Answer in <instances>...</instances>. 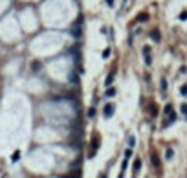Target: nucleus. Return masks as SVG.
I'll use <instances>...</instances> for the list:
<instances>
[{
	"label": "nucleus",
	"instance_id": "1a4fd4ad",
	"mask_svg": "<svg viewBox=\"0 0 187 178\" xmlns=\"http://www.w3.org/2000/svg\"><path fill=\"white\" fill-rule=\"evenodd\" d=\"M64 178H81V171H79V169H75L73 173H68V175L64 176Z\"/></svg>",
	"mask_w": 187,
	"mask_h": 178
},
{
	"label": "nucleus",
	"instance_id": "6e6552de",
	"mask_svg": "<svg viewBox=\"0 0 187 178\" xmlns=\"http://www.w3.org/2000/svg\"><path fill=\"white\" fill-rule=\"evenodd\" d=\"M150 37H152L154 42H160V41H161V35H160L158 29H152V31H150Z\"/></svg>",
	"mask_w": 187,
	"mask_h": 178
},
{
	"label": "nucleus",
	"instance_id": "f8f14e48",
	"mask_svg": "<svg viewBox=\"0 0 187 178\" xmlns=\"http://www.w3.org/2000/svg\"><path fill=\"white\" fill-rule=\"evenodd\" d=\"M112 96H116V88H110L108 86V90L105 92V97H112Z\"/></svg>",
	"mask_w": 187,
	"mask_h": 178
},
{
	"label": "nucleus",
	"instance_id": "0eeeda50",
	"mask_svg": "<svg viewBox=\"0 0 187 178\" xmlns=\"http://www.w3.org/2000/svg\"><path fill=\"white\" fill-rule=\"evenodd\" d=\"M149 114L152 116V118H156V116H158V107H156L154 103H150V105H149Z\"/></svg>",
	"mask_w": 187,
	"mask_h": 178
},
{
	"label": "nucleus",
	"instance_id": "39448f33",
	"mask_svg": "<svg viewBox=\"0 0 187 178\" xmlns=\"http://www.w3.org/2000/svg\"><path fill=\"white\" fill-rule=\"evenodd\" d=\"M132 169H134V176H136V175L139 173V169H141V160H139V158H136V160H134V164H132Z\"/></svg>",
	"mask_w": 187,
	"mask_h": 178
},
{
	"label": "nucleus",
	"instance_id": "ddd939ff",
	"mask_svg": "<svg viewBox=\"0 0 187 178\" xmlns=\"http://www.w3.org/2000/svg\"><path fill=\"white\" fill-rule=\"evenodd\" d=\"M149 18V15L147 13H141V15H138V22H143V20H147Z\"/></svg>",
	"mask_w": 187,
	"mask_h": 178
},
{
	"label": "nucleus",
	"instance_id": "a211bd4d",
	"mask_svg": "<svg viewBox=\"0 0 187 178\" xmlns=\"http://www.w3.org/2000/svg\"><path fill=\"white\" fill-rule=\"evenodd\" d=\"M182 114H184V116H187V105H185V103L182 105Z\"/></svg>",
	"mask_w": 187,
	"mask_h": 178
},
{
	"label": "nucleus",
	"instance_id": "f3484780",
	"mask_svg": "<svg viewBox=\"0 0 187 178\" xmlns=\"http://www.w3.org/2000/svg\"><path fill=\"white\" fill-rule=\"evenodd\" d=\"M180 20H187V11H184V13H180Z\"/></svg>",
	"mask_w": 187,
	"mask_h": 178
},
{
	"label": "nucleus",
	"instance_id": "aec40b11",
	"mask_svg": "<svg viewBox=\"0 0 187 178\" xmlns=\"http://www.w3.org/2000/svg\"><path fill=\"white\" fill-rule=\"evenodd\" d=\"M94 114H95V108H90L88 110V118H94Z\"/></svg>",
	"mask_w": 187,
	"mask_h": 178
},
{
	"label": "nucleus",
	"instance_id": "4468645a",
	"mask_svg": "<svg viewBox=\"0 0 187 178\" xmlns=\"http://www.w3.org/2000/svg\"><path fill=\"white\" fill-rule=\"evenodd\" d=\"M173 154H174V151H173V149H167V152H165V156H167L169 160H171V158H173Z\"/></svg>",
	"mask_w": 187,
	"mask_h": 178
},
{
	"label": "nucleus",
	"instance_id": "2eb2a0df",
	"mask_svg": "<svg viewBox=\"0 0 187 178\" xmlns=\"http://www.w3.org/2000/svg\"><path fill=\"white\" fill-rule=\"evenodd\" d=\"M134 143H136V140H134V136H130V138H129V145H130V147H134Z\"/></svg>",
	"mask_w": 187,
	"mask_h": 178
},
{
	"label": "nucleus",
	"instance_id": "423d86ee",
	"mask_svg": "<svg viewBox=\"0 0 187 178\" xmlns=\"http://www.w3.org/2000/svg\"><path fill=\"white\" fill-rule=\"evenodd\" d=\"M72 35H73L75 39H79V37H81V22L75 24V28L72 29Z\"/></svg>",
	"mask_w": 187,
	"mask_h": 178
},
{
	"label": "nucleus",
	"instance_id": "5701e85b",
	"mask_svg": "<svg viewBox=\"0 0 187 178\" xmlns=\"http://www.w3.org/2000/svg\"><path fill=\"white\" fill-rule=\"evenodd\" d=\"M103 178H107V173H105V175H103Z\"/></svg>",
	"mask_w": 187,
	"mask_h": 178
},
{
	"label": "nucleus",
	"instance_id": "6ab92c4d",
	"mask_svg": "<svg viewBox=\"0 0 187 178\" xmlns=\"http://www.w3.org/2000/svg\"><path fill=\"white\" fill-rule=\"evenodd\" d=\"M180 92H182V96H185V94H187V85L182 86V88H180Z\"/></svg>",
	"mask_w": 187,
	"mask_h": 178
},
{
	"label": "nucleus",
	"instance_id": "f257e3e1",
	"mask_svg": "<svg viewBox=\"0 0 187 178\" xmlns=\"http://www.w3.org/2000/svg\"><path fill=\"white\" fill-rule=\"evenodd\" d=\"M97 149H99V136L95 134V136H94V140H92V145H90L88 158H94V156H95V152H97Z\"/></svg>",
	"mask_w": 187,
	"mask_h": 178
},
{
	"label": "nucleus",
	"instance_id": "7ed1b4c3",
	"mask_svg": "<svg viewBox=\"0 0 187 178\" xmlns=\"http://www.w3.org/2000/svg\"><path fill=\"white\" fill-rule=\"evenodd\" d=\"M150 164H152V165H154V169L160 173L161 164H160V158H158V154H152V156H150Z\"/></svg>",
	"mask_w": 187,
	"mask_h": 178
},
{
	"label": "nucleus",
	"instance_id": "9b49d317",
	"mask_svg": "<svg viewBox=\"0 0 187 178\" xmlns=\"http://www.w3.org/2000/svg\"><path fill=\"white\" fill-rule=\"evenodd\" d=\"M70 81H72V85H79V77H77V73H70Z\"/></svg>",
	"mask_w": 187,
	"mask_h": 178
},
{
	"label": "nucleus",
	"instance_id": "4be33fe9",
	"mask_svg": "<svg viewBox=\"0 0 187 178\" xmlns=\"http://www.w3.org/2000/svg\"><path fill=\"white\" fill-rule=\"evenodd\" d=\"M107 4L108 6H114V0H107Z\"/></svg>",
	"mask_w": 187,
	"mask_h": 178
},
{
	"label": "nucleus",
	"instance_id": "20e7f679",
	"mask_svg": "<svg viewBox=\"0 0 187 178\" xmlns=\"http://www.w3.org/2000/svg\"><path fill=\"white\" fill-rule=\"evenodd\" d=\"M143 57H145V63L150 66V64H152V59H150V48H149V46L143 48Z\"/></svg>",
	"mask_w": 187,
	"mask_h": 178
},
{
	"label": "nucleus",
	"instance_id": "412c9836",
	"mask_svg": "<svg viewBox=\"0 0 187 178\" xmlns=\"http://www.w3.org/2000/svg\"><path fill=\"white\" fill-rule=\"evenodd\" d=\"M108 55H110V50H108V48H107V50H105V52H103V57H105V59H107Z\"/></svg>",
	"mask_w": 187,
	"mask_h": 178
},
{
	"label": "nucleus",
	"instance_id": "f03ea898",
	"mask_svg": "<svg viewBox=\"0 0 187 178\" xmlns=\"http://www.w3.org/2000/svg\"><path fill=\"white\" fill-rule=\"evenodd\" d=\"M114 110H116V105H114V103H108V105H105V108H103L105 118H110V116L114 114Z\"/></svg>",
	"mask_w": 187,
	"mask_h": 178
},
{
	"label": "nucleus",
	"instance_id": "9d476101",
	"mask_svg": "<svg viewBox=\"0 0 187 178\" xmlns=\"http://www.w3.org/2000/svg\"><path fill=\"white\" fill-rule=\"evenodd\" d=\"M114 75H116V72H110V73H108V77H107V83H105V85H107V86H112Z\"/></svg>",
	"mask_w": 187,
	"mask_h": 178
},
{
	"label": "nucleus",
	"instance_id": "dca6fc26",
	"mask_svg": "<svg viewBox=\"0 0 187 178\" xmlns=\"http://www.w3.org/2000/svg\"><path fill=\"white\" fill-rule=\"evenodd\" d=\"M18 156H20V152L17 151V152H15V154L11 156V160H13V162H17V160H18Z\"/></svg>",
	"mask_w": 187,
	"mask_h": 178
}]
</instances>
